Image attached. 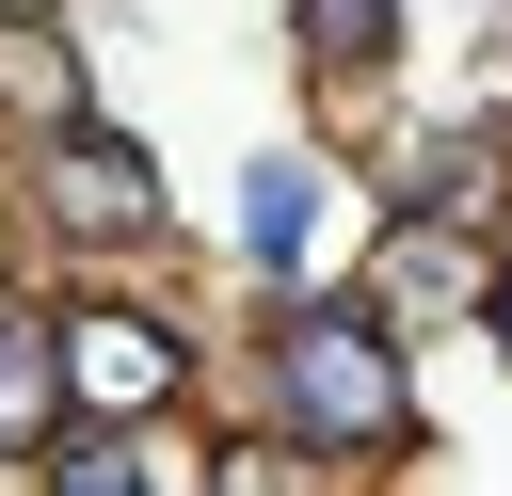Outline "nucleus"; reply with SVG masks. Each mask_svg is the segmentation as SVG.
I'll return each mask as SVG.
<instances>
[{"mask_svg":"<svg viewBox=\"0 0 512 496\" xmlns=\"http://www.w3.org/2000/svg\"><path fill=\"white\" fill-rule=\"evenodd\" d=\"M272 400H288V432L336 448V464L416 432V384H400L384 320H352V304H288V320H272Z\"/></svg>","mask_w":512,"mask_h":496,"instance_id":"nucleus-1","label":"nucleus"},{"mask_svg":"<svg viewBox=\"0 0 512 496\" xmlns=\"http://www.w3.org/2000/svg\"><path fill=\"white\" fill-rule=\"evenodd\" d=\"M64 400H96V416H144V400H176V336L160 320H128V304H64Z\"/></svg>","mask_w":512,"mask_h":496,"instance_id":"nucleus-2","label":"nucleus"},{"mask_svg":"<svg viewBox=\"0 0 512 496\" xmlns=\"http://www.w3.org/2000/svg\"><path fill=\"white\" fill-rule=\"evenodd\" d=\"M48 208H64L80 240H128V224L160 208V176H144V144H112V128H80V144L48 160Z\"/></svg>","mask_w":512,"mask_h":496,"instance_id":"nucleus-3","label":"nucleus"},{"mask_svg":"<svg viewBox=\"0 0 512 496\" xmlns=\"http://www.w3.org/2000/svg\"><path fill=\"white\" fill-rule=\"evenodd\" d=\"M48 400H64V352L0 304V448H32V432H48Z\"/></svg>","mask_w":512,"mask_h":496,"instance_id":"nucleus-4","label":"nucleus"},{"mask_svg":"<svg viewBox=\"0 0 512 496\" xmlns=\"http://www.w3.org/2000/svg\"><path fill=\"white\" fill-rule=\"evenodd\" d=\"M384 288L400 304H464V240L448 224H384Z\"/></svg>","mask_w":512,"mask_h":496,"instance_id":"nucleus-5","label":"nucleus"},{"mask_svg":"<svg viewBox=\"0 0 512 496\" xmlns=\"http://www.w3.org/2000/svg\"><path fill=\"white\" fill-rule=\"evenodd\" d=\"M288 16H304V48H320V64H368L400 0H288Z\"/></svg>","mask_w":512,"mask_h":496,"instance_id":"nucleus-6","label":"nucleus"},{"mask_svg":"<svg viewBox=\"0 0 512 496\" xmlns=\"http://www.w3.org/2000/svg\"><path fill=\"white\" fill-rule=\"evenodd\" d=\"M240 224H256V256H304V176H288V160H272V176H256V192H240Z\"/></svg>","mask_w":512,"mask_h":496,"instance_id":"nucleus-7","label":"nucleus"},{"mask_svg":"<svg viewBox=\"0 0 512 496\" xmlns=\"http://www.w3.org/2000/svg\"><path fill=\"white\" fill-rule=\"evenodd\" d=\"M480 304H496V336H512V256H496V288H480Z\"/></svg>","mask_w":512,"mask_h":496,"instance_id":"nucleus-8","label":"nucleus"}]
</instances>
